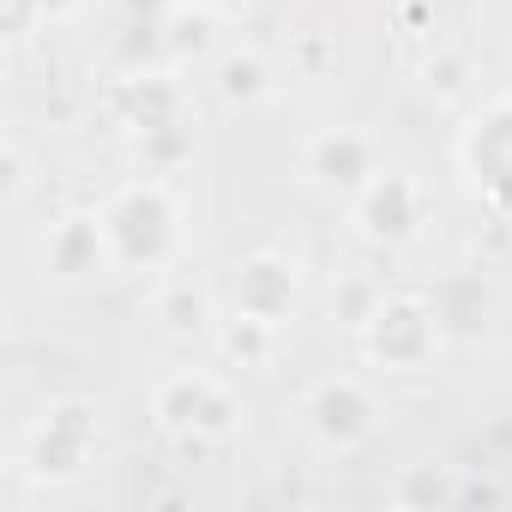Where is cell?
<instances>
[{"instance_id":"cell-22","label":"cell","mask_w":512,"mask_h":512,"mask_svg":"<svg viewBox=\"0 0 512 512\" xmlns=\"http://www.w3.org/2000/svg\"><path fill=\"white\" fill-rule=\"evenodd\" d=\"M31 31H49L43 13H37V0H7V43H31Z\"/></svg>"},{"instance_id":"cell-17","label":"cell","mask_w":512,"mask_h":512,"mask_svg":"<svg viewBox=\"0 0 512 512\" xmlns=\"http://www.w3.org/2000/svg\"><path fill=\"white\" fill-rule=\"evenodd\" d=\"M380 296H386V290H380L374 278H362V272H350V278H338V284L326 290V314H332V326H344V332L356 338V332L368 326V314L380 308Z\"/></svg>"},{"instance_id":"cell-23","label":"cell","mask_w":512,"mask_h":512,"mask_svg":"<svg viewBox=\"0 0 512 512\" xmlns=\"http://www.w3.org/2000/svg\"><path fill=\"white\" fill-rule=\"evenodd\" d=\"M79 7H85V0H37L43 25H67V19H79Z\"/></svg>"},{"instance_id":"cell-7","label":"cell","mask_w":512,"mask_h":512,"mask_svg":"<svg viewBox=\"0 0 512 512\" xmlns=\"http://www.w3.org/2000/svg\"><path fill=\"white\" fill-rule=\"evenodd\" d=\"M37 272L55 290H91L103 278H121L109 229H103V211H61L43 229V241H37Z\"/></svg>"},{"instance_id":"cell-9","label":"cell","mask_w":512,"mask_h":512,"mask_svg":"<svg viewBox=\"0 0 512 512\" xmlns=\"http://www.w3.org/2000/svg\"><path fill=\"white\" fill-rule=\"evenodd\" d=\"M380 169H386V157H380L374 133H362V127H320L302 145V181L338 205H350Z\"/></svg>"},{"instance_id":"cell-16","label":"cell","mask_w":512,"mask_h":512,"mask_svg":"<svg viewBox=\"0 0 512 512\" xmlns=\"http://www.w3.org/2000/svg\"><path fill=\"white\" fill-rule=\"evenodd\" d=\"M199 151V133H193V115L187 121H169V127H151V133H133L127 139V157L139 163V175H175L187 169Z\"/></svg>"},{"instance_id":"cell-13","label":"cell","mask_w":512,"mask_h":512,"mask_svg":"<svg viewBox=\"0 0 512 512\" xmlns=\"http://www.w3.org/2000/svg\"><path fill=\"white\" fill-rule=\"evenodd\" d=\"M211 91H217V103L223 109H266L278 91H284V67L266 55V49H253V43H229L211 67Z\"/></svg>"},{"instance_id":"cell-5","label":"cell","mask_w":512,"mask_h":512,"mask_svg":"<svg viewBox=\"0 0 512 512\" xmlns=\"http://www.w3.org/2000/svg\"><path fill=\"white\" fill-rule=\"evenodd\" d=\"M302 428H308V440L320 452L350 458V452H362L386 428V404H380L374 380H362V374H326V380H314L302 392Z\"/></svg>"},{"instance_id":"cell-12","label":"cell","mask_w":512,"mask_h":512,"mask_svg":"<svg viewBox=\"0 0 512 512\" xmlns=\"http://www.w3.org/2000/svg\"><path fill=\"white\" fill-rule=\"evenodd\" d=\"M157 31H163L169 67H181V73L211 67L229 49V19H223V7H211V0H169Z\"/></svg>"},{"instance_id":"cell-15","label":"cell","mask_w":512,"mask_h":512,"mask_svg":"<svg viewBox=\"0 0 512 512\" xmlns=\"http://www.w3.org/2000/svg\"><path fill=\"white\" fill-rule=\"evenodd\" d=\"M278 338H284V326H272V320H260V314H241V308L217 314V326H211L217 356H223L229 368H241V374L272 368V362H278Z\"/></svg>"},{"instance_id":"cell-20","label":"cell","mask_w":512,"mask_h":512,"mask_svg":"<svg viewBox=\"0 0 512 512\" xmlns=\"http://www.w3.org/2000/svg\"><path fill=\"white\" fill-rule=\"evenodd\" d=\"M422 91H434L440 103L470 97V61H464L458 49H434V55L422 61Z\"/></svg>"},{"instance_id":"cell-21","label":"cell","mask_w":512,"mask_h":512,"mask_svg":"<svg viewBox=\"0 0 512 512\" xmlns=\"http://www.w3.org/2000/svg\"><path fill=\"white\" fill-rule=\"evenodd\" d=\"M31 151L19 145V139H7L0 145V205L7 211H25V199H31Z\"/></svg>"},{"instance_id":"cell-19","label":"cell","mask_w":512,"mask_h":512,"mask_svg":"<svg viewBox=\"0 0 512 512\" xmlns=\"http://www.w3.org/2000/svg\"><path fill=\"white\" fill-rule=\"evenodd\" d=\"M284 73H296V79H326V73H338V37H332V31H296L290 49H284Z\"/></svg>"},{"instance_id":"cell-10","label":"cell","mask_w":512,"mask_h":512,"mask_svg":"<svg viewBox=\"0 0 512 512\" xmlns=\"http://www.w3.org/2000/svg\"><path fill=\"white\" fill-rule=\"evenodd\" d=\"M229 308L241 314H260L272 326H290L296 308H302V266L278 247H253L235 260V278H229Z\"/></svg>"},{"instance_id":"cell-6","label":"cell","mask_w":512,"mask_h":512,"mask_svg":"<svg viewBox=\"0 0 512 512\" xmlns=\"http://www.w3.org/2000/svg\"><path fill=\"white\" fill-rule=\"evenodd\" d=\"M452 157H458V175L470 181V193L488 211L512 217V91L470 109V121L452 139Z\"/></svg>"},{"instance_id":"cell-14","label":"cell","mask_w":512,"mask_h":512,"mask_svg":"<svg viewBox=\"0 0 512 512\" xmlns=\"http://www.w3.org/2000/svg\"><path fill=\"white\" fill-rule=\"evenodd\" d=\"M151 314H157V326L169 332V338H211V326H217V296L199 284V278H187V272H163L157 278V296H151Z\"/></svg>"},{"instance_id":"cell-3","label":"cell","mask_w":512,"mask_h":512,"mask_svg":"<svg viewBox=\"0 0 512 512\" xmlns=\"http://www.w3.org/2000/svg\"><path fill=\"white\" fill-rule=\"evenodd\" d=\"M368 368L380 374H428L446 350V320L434 308V296H416V290H386L380 308L368 314V326L356 332Z\"/></svg>"},{"instance_id":"cell-2","label":"cell","mask_w":512,"mask_h":512,"mask_svg":"<svg viewBox=\"0 0 512 512\" xmlns=\"http://www.w3.org/2000/svg\"><path fill=\"white\" fill-rule=\"evenodd\" d=\"M103 458V410L91 398H49L19 434V476L37 488H67Z\"/></svg>"},{"instance_id":"cell-18","label":"cell","mask_w":512,"mask_h":512,"mask_svg":"<svg viewBox=\"0 0 512 512\" xmlns=\"http://www.w3.org/2000/svg\"><path fill=\"white\" fill-rule=\"evenodd\" d=\"M392 500H398V506H452V500H464V482H458L452 470H440V464H410V470L398 476Z\"/></svg>"},{"instance_id":"cell-11","label":"cell","mask_w":512,"mask_h":512,"mask_svg":"<svg viewBox=\"0 0 512 512\" xmlns=\"http://www.w3.org/2000/svg\"><path fill=\"white\" fill-rule=\"evenodd\" d=\"M109 115H115L121 139L151 133V127H169V121H187V115H193V97H187L181 67L115 73V85H109Z\"/></svg>"},{"instance_id":"cell-1","label":"cell","mask_w":512,"mask_h":512,"mask_svg":"<svg viewBox=\"0 0 512 512\" xmlns=\"http://www.w3.org/2000/svg\"><path fill=\"white\" fill-rule=\"evenodd\" d=\"M97 211H103L121 278H163L187 253V205L169 187V175H133Z\"/></svg>"},{"instance_id":"cell-8","label":"cell","mask_w":512,"mask_h":512,"mask_svg":"<svg viewBox=\"0 0 512 512\" xmlns=\"http://www.w3.org/2000/svg\"><path fill=\"white\" fill-rule=\"evenodd\" d=\"M428 211H434L428 187H422L410 169H392V163H386V169L350 199V223H356V235H362L368 247H386V253L410 247V241L428 229Z\"/></svg>"},{"instance_id":"cell-4","label":"cell","mask_w":512,"mask_h":512,"mask_svg":"<svg viewBox=\"0 0 512 512\" xmlns=\"http://www.w3.org/2000/svg\"><path fill=\"white\" fill-rule=\"evenodd\" d=\"M151 422L175 446H217L241 428V398L211 368H169L151 386Z\"/></svg>"}]
</instances>
